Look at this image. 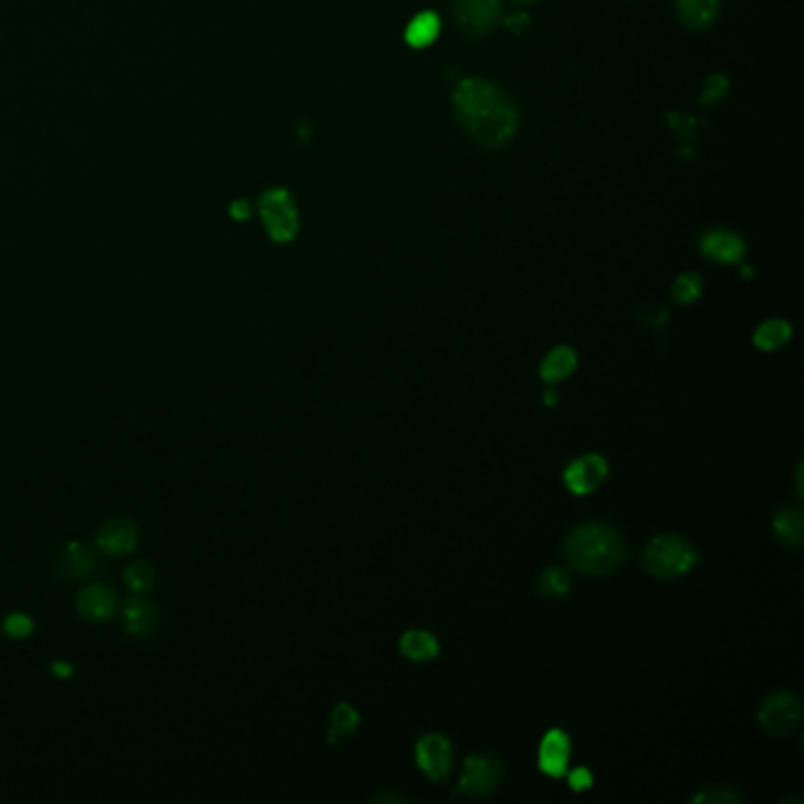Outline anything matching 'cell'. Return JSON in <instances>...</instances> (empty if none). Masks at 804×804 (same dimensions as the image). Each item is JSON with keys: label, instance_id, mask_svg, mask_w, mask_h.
<instances>
[{"label": "cell", "instance_id": "obj_33", "mask_svg": "<svg viewBox=\"0 0 804 804\" xmlns=\"http://www.w3.org/2000/svg\"><path fill=\"white\" fill-rule=\"evenodd\" d=\"M373 802H406V797L404 795H381V797H375Z\"/></svg>", "mask_w": 804, "mask_h": 804}, {"label": "cell", "instance_id": "obj_30", "mask_svg": "<svg viewBox=\"0 0 804 804\" xmlns=\"http://www.w3.org/2000/svg\"><path fill=\"white\" fill-rule=\"evenodd\" d=\"M529 22L531 18L526 12H517V14H510V18L506 20V26L512 31V34H524V31L529 29Z\"/></svg>", "mask_w": 804, "mask_h": 804}, {"label": "cell", "instance_id": "obj_5", "mask_svg": "<svg viewBox=\"0 0 804 804\" xmlns=\"http://www.w3.org/2000/svg\"><path fill=\"white\" fill-rule=\"evenodd\" d=\"M500 779H502V765L496 755L491 752L469 755L465 760L458 795L488 797L491 793H496Z\"/></svg>", "mask_w": 804, "mask_h": 804}, {"label": "cell", "instance_id": "obj_34", "mask_svg": "<svg viewBox=\"0 0 804 804\" xmlns=\"http://www.w3.org/2000/svg\"><path fill=\"white\" fill-rule=\"evenodd\" d=\"M557 401V394H555V389H547L545 392V404L547 406H552V404H555Z\"/></svg>", "mask_w": 804, "mask_h": 804}, {"label": "cell", "instance_id": "obj_36", "mask_svg": "<svg viewBox=\"0 0 804 804\" xmlns=\"http://www.w3.org/2000/svg\"><path fill=\"white\" fill-rule=\"evenodd\" d=\"M514 3H519V5H531V3H535V0H514Z\"/></svg>", "mask_w": 804, "mask_h": 804}, {"label": "cell", "instance_id": "obj_2", "mask_svg": "<svg viewBox=\"0 0 804 804\" xmlns=\"http://www.w3.org/2000/svg\"><path fill=\"white\" fill-rule=\"evenodd\" d=\"M564 557L582 574L604 576L616 571L625 562L627 547L616 529L607 524H582L566 535Z\"/></svg>", "mask_w": 804, "mask_h": 804}, {"label": "cell", "instance_id": "obj_35", "mask_svg": "<svg viewBox=\"0 0 804 804\" xmlns=\"http://www.w3.org/2000/svg\"><path fill=\"white\" fill-rule=\"evenodd\" d=\"M797 494L802 496L804 491H802V467H797Z\"/></svg>", "mask_w": 804, "mask_h": 804}, {"label": "cell", "instance_id": "obj_20", "mask_svg": "<svg viewBox=\"0 0 804 804\" xmlns=\"http://www.w3.org/2000/svg\"><path fill=\"white\" fill-rule=\"evenodd\" d=\"M774 531L785 545H800L804 535V517L795 508H783L774 514Z\"/></svg>", "mask_w": 804, "mask_h": 804}, {"label": "cell", "instance_id": "obj_24", "mask_svg": "<svg viewBox=\"0 0 804 804\" xmlns=\"http://www.w3.org/2000/svg\"><path fill=\"white\" fill-rule=\"evenodd\" d=\"M156 580V574H154V566L147 564V562H135L131 564L128 569H125V582H128V588L135 592V594H145L151 590Z\"/></svg>", "mask_w": 804, "mask_h": 804}, {"label": "cell", "instance_id": "obj_19", "mask_svg": "<svg viewBox=\"0 0 804 804\" xmlns=\"http://www.w3.org/2000/svg\"><path fill=\"white\" fill-rule=\"evenodd\" d=\"M439 18L434 12H420L406 29V43L411 47H428L439 36Z\"/></svg>", "mask_w": 804, "mask_h": 804}, {"label": "cell", "instance_id": "obj_31", "mask_svg": "<svg viewBox=\"0 0 804 804\" xmlns=\"http://www.w3.org/2000/svg\"><path fill=\"white\" fill-rule=\"evenodd\" d=\"M53 675L59 677V680H69V677L73 675V666L67 664V660H55V664H53Z\"/></svg>", "mask_w": 804, "mask_h": 804}, {"label": "cell", "instance_id": "obj_15", "mask_svg": "<svg viewBox=\"0 0 804 804\" xmlns=\"http://www.w3.org/2000/svg\"><path fill=\"white\" fill-rule=\"evenodd\" d=\"M680 22L693 31L713 26L720 14V0H675Z\"/></svg>", "mask_w": 804, "mask_h": 804}, {"label": "cell", "instance_id": "obj_13", "mask_svg": "<svg viewBox=\"0 0 804 804\" xmlns=\"http://www.w3.org/2000/svg\"><path fill=\"white\" fill-rule=\"evenodd\" d=\"M76 609L90 623H102L114 616L116 597L106 586H88L76 599Z\"/></svg>", "mask_w": 804, "mask_h": 804}, {"label": "cell", "instance_id": "obj_22", "mask_svg": "<svg viewBox=\"0 0 804 804\" xmlns=\"http://www.w3.org/2000/svg\"><path fill=\"white\" fill-rule=\"evenodd\" d=\"M61 566H65V574L69 578H88L94 571V557L81 543H69Z\"/></svg>", "mask_w": 804, "mask_h": 804}, {"label": "cell", "instance_id": "obj_32", "mask_svg": "<svg viewBox=\"0 0 804 804\" xmlns=\"http://www.w3.org/2000/svg\"><path fill=\"white\" fill-rule=\"evenodd\" d=\"M248 203L246 201H239V203H234V206H231V215L234 217H239V219H244V217H248Z\"/></svg>", "mask_w": 804, "mask_h": 804}, {"label": "cell", "instance_id": "obj_12", "mask_svg": "<svg viewBox=\"0 0 804 804\" xmlns=\"http://www.w3.org/2000/svg\"><path fill=\"white\" fill-rule=\"evenodd\" d=\"M139 531L131 519H112L98 533V545L112 557H123L137 547Z\"/></svg>", "mask_w": 804, "mask_h": 804}, {"label": "cell", "instance_id": "obj_10", "mask_svg": "<svg viewBox=\"0 0 804 804\" xmlns=\"http://www.w3.org/2000/svg\"><path fill=\"white\" fill-rule=\"evenodd\" d=\"M571 758V740L562 729H550L541 740L539 765L547 777H564Z\"/></svg>", "mask_w": 804, "mask_h": 804}, {"label": "cell", "instance_id": "obj_26", "mask_svg": "<svg viewBox=\"0 0 804 804\" xmlns=\"http://www.w3.org/2000/svg\"><path fill=\"white\" fill-rule=\"evenodd\" d=\"M3 630H5V635L12 639H26L31 633H34V621L24 616V613H10L3 623Z\"/></svg>", "mask_w": 804, "mask_h": 804}, {"label": "cell", "instance_id": "obj_29", "mask_svg": "<svg viewBox=\"0 0 804 804\" xmlns=\"http://www.w3.org/2000/svg\"><path fill=\"white\" fill-rule=\"evenodd\" d=\"M724 90H727V81H724L722 76H713L711 81H707V90L703 92V100H701V102H703V104H707V102L720 100Z\"/></svg>", "mask_w": 804, "mask_h": 804}, {"label": "cell", "instance_id": "obj_16", "mask_svg": "<svg viewBox=\"0 0 804 804\" xmlns=\"http://www.w3.org/2000/svg\"><path fill=\"white\" fill-rule=\"evenodd\" d=\"M578 366V354L571 350V347L559 344L552 350L541 364V377L547 385H555L564 377H569Z\"/></svg>", "mask_w": 804, "mask_h": 804}, {"label": "cell", "instance_id": "obj_3", "mask_svg": "<svg viewBox=\"0 0 804 804\" xmlns=\"http://www.w3.org/2000/svg\"><path fill=\"white\" fill-rule=\"evenodd\" d=\"M699 564V552L682 535L666 533L644 547L642 566L656 578H680Z\"/></svg>", "mask_w": 804, "mask_h": 804}, {"label": "cell", "instance_id": "obj_9", "mask_svg": "<svg viewBox=\"0 0 804 804\" xmlns=\"http://www.w3.org/2000/svg\"><path fill=\"white\" fill-rule=\"evenodd\" d=\"M607 475H609V465L602 455L588 453L566 467L564 482L566 486H569V491H574L576 496H588L607 479Z\"/></svg>", "mask_w": 804, "mask_h": 804}, {"label": "cell", "instance_id": "obj_17", "mask_svg": "<svg viewBox=\"0 0 804 804\" xmlns=\"http://www.w3.org/2000/svg\"><path fill=\"white\" fill-rule=\"evenodd\" d=\"M399 649L408 660H432L439 654V642L428 630H408Z\"/></svg>", "mask_w": 804, "mask_h": 804}, {"label": "cell", "instance_id": "obj_7", "mask_svg": "<svg viewBox=\"0 0 804 804\" xmlns=\"http://www.w3.org/2000/svg\"><path fill=\"white\" fill-rule=\"evenodd\" d=\"M802 717V701L797 693L791 691H777L767 697L760 705V724L765 732L783 736L791 734Z\"/></svg>", "mask_w": 804, "mask_h": 804}, {"label": "cell", "instance_id": "obj_6", "mask_svg": "<svg viewBox=\"0 0 804 804\" xmlns=\"http://www.w3.org/2000/svg\"><path fill=\"white\" fill-rule=\"evenodd\" d=\"M451 10L455 26L472 38L491 34L500 22V0H453Z\"/></svg>", "mask_w": 804, "mask_h": 804}, {"label": "cell", "instance_id": "obj_8", "mask_svg": "<svg viewBox=\"0 0 804 804\" xmlns=\"http://www.w3.org/2000/svg\"><path fill=\"white\" fill-rule=\"evenodd\" d=\"M416 762L422 774H428L437 783H444L453 765L451 740L441 734L422 736L416 746Z\"/></svg>", "mask_w": 804, "mask_h": 804}, {"label": "cell", "instance_id": "obj_1", "mask_svg": "<svg viewBox=\"0 0 804 804\" xmlns=\"http://www.w3.org/2000/svg\"><path fill=\"white\" fill-rule=\"evenodd\" d=\"M453 114L465 135L486 149L508 145L519 123L512 100L486 78H465L455 86Z\"/></svg>", "mask_w": 804, "mask_h": 804}, {"label": "cell", "instance_id": "obj_18", "mask_svg": "<svg viewBox=\"0 0 804 804\" xmlns=\"http://www.w3.org/2000/svg\"><path fill=\"white\" fill-rule=\"evenodd\" d=\"M793 336V328L788 321L783 319H771V321H765L758 330H755V347L762 352H777L781 350V347L791 340Z\"/></svg>", "mask_w": 804, "mask_h": 804}, {"label": "cell", "instance_id": "obj_25", "mask_svg": "<svg viewBox=\"0 0 804 804\" xmlns=\"http://www.w3.org/2000/svg\"><path fill=\"white\" fill-rule=\"evenodd\" d=\"M703 293V281L699 274H682L677 276V281L672 283V297L677 299L680 305H691L697 303V299L701 297Z\"/></svg>", "mask_w": 804, "mask_h": 804}, {"label": "cell", "instance_id": "obj_28", "mask_svg": "<svg viewBox=\"0 0 804 804\" xmlns=\"http://www.w3.org/2000/svg\"><path fill=\"white\" fill-rule=\"evenodd\" d=\"M592 781H594L592 779V771L586 769V767H578V769H574L571 774H569V785H571V791H576V793L590 791Z\"/></svg>", "mask_w": 804, "mask_h": 804}, {"label": "cell", "instance_id": "obj_23", "mask_svg": "<svg viewBox=\"0 0 804 804\" xmlns=\"http://www.w3.org/2000/svg\"><path fill=\"white\" fill-rule=\"evenodd\" d=\"M571 590V576L562 566H550L541 576H539V592L543 597H564L566 592Z\"/></svg>", "mask_w": 804, "mask_h": 804}, {"label": "cell", "instance_id": "obj_4", "mask_svg": "<svg viewBox=\"0 0 804 804\" xmlns=\"http://www.w3.org/2000/svg\"><path fill=\"white\" fill-rule=\"evenodd\" d=\"M260 215L267 234L272 236L276 244H288L297 234V211L291 194L286 189H270L260 199Z\"/></svg>", "mask_w": 804, "mask_h": 804}, {"label": "cell", "instance_id": "obj_21", "mask_svg": "<svg viewBox=\"0 0 804 804\" xmlns=\"http://www.w3.org/2000/svg\"><path fill=\"white\" fill-rule=\"evenodd\" d=\"M359 713L350 703H338L333 707V715H330V732H328V744H338L340 738L350 736L359 727Z\"/></svg>", "mask_w": 804, "mask_h": 804}, {"label": "cell", "instance_id": "obj_27", "mask_svg": "<svg viewBox=\"0 0 804 804\" xmlns=\"http://www.w3.org/2000/svg\"><path fill=\"white\" fill-rule=\"evenodd\" d=\"M693 802L697 804H738L740 800L734 791H729V788L715 785V788H707V791H701L699 795H693Z\"/></svg>", "mask_w": 804, "mask_h": 804}, {"label": "cell", "instance_id": "obj_14", "mask_svg": "<svg viewBox=\"0 0 804 804\" xmlns=\"http://www.w3.org/2000/svg\"><path fill=\"white\" fill-rule=\"evenodd\" d=\"M123 625L133 637H151L159 619H156V611L149 607L147 599L131 597L123 607Z\"/></svg>", "mask_w": 804, "mask_h": 804}, {"label": "cell", "instance_id": "obj_11", "mask_svg": "<svg viewBox=\"0 0 804 804\" xmlns=\"http://www.w3.org/2000/svg\"><path fill=\"white\" fill-rule=\"evenodd\" d=\"M701 253L720 264H734L740 262L746 253V244L738 234L727 229H713L707 231L701 239Z\"/></svg>", "mask_w": 804, "mask_h": 804}]
</instances>
